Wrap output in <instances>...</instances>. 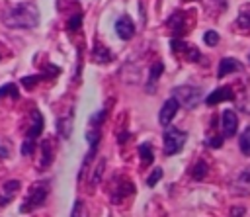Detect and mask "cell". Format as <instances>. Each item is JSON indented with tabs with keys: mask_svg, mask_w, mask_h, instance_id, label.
Returning a JSON list of instances; mask_svg holds the SVG:
<instances>
[{
	"mask_svg": "<svg viewBox=\"0 0 250 217\" xmlns=\"http://www.w3.org/2000/svg\"><path fill=\"white\" fill-rule=\"evenodd\" d=\"M234 192H236V194H244V195L250 194V166L244 168V170L236 176V180H234Z\"/></svg>",
	"mask_w": 250,
	"mask_h": 217,
	"instance_id": "15",
	"label": "cell"
},
{
	"mask_svg": "<svg viewBox=\"0 0 250 217\" xmlns=\"http://www.w3.org/2000/svg\"><path fill=\"white\" fill-rule=\"evenodd\" d=\"M168 27L172 29V33L178 37H182L186 31H188V23H186V16H184V12H176V14H172V18L168 20Z\"/></svg>",
	"mask_w": 250,
	"mask_h": 217,
	"instance_id": "11",
	"label": "cell"
},
{
	"mask_svg": "<svg viewBox=\"0 0 250 217\" xmlns=\"http://www.w3.org/2000/svg\"><path fill=\"white\" fill-rule=\"evenodd\" d=\"M174 98L178 100L180 106L191 109L201 102V90L193 88V86H178V88H174Z\"/></svg>",
	"mask_w": 250,
	"mask_h": 217,
	"instance_id": "5",
	"label": "cell"
},
{
	"mask_svg": "<svg viewBox=\"0 0 250 217\" xmlns=\"http://www.w3.org/2000/svg\"><path fill=\"white\" fill-rule=\"evenodd\" d=\"M47 194H49V184H47V182H35V184L29 188V192H27V195H25V199H23L20 211H21V213H29V211L37 209L39 205L45 203Z\"/></svg>",
	"mask_w": 250,
	"mask_h": 217,
	"instance_id": "2",
	"label": "cell"
},
{
	"mask_svg": "<svg viewBox=\"0 0 250 217\" xmlns=\"http://www.w3.org/2000/svg\"><path fill=\"white\" fill-rule=\"evenodd\" d=\"M104 160H100L98 162V168H96V172H94V184H98L100 182V176H102V172H104Z\"/></svg>",
	"mask_w": 250,
	"mask_h": 217,
	"instance_id": "29",
	"label": "cell"
},
{
	"mask_svg": "<svg viewBox=\"0 0 250 217\" xmlns=\"http://www.w3.org/2000/svg\"><path fill=\"white\" fill-rule=\"evenodd\" d=\"M207 145H211V147H221V145H223V139H221V137H211V139L207 141Z\"/></svg>",
	"mask_w": 250,
	"mask_h": 217,
	"instance_id": "30",
	"label": "cell"
},
{
	"mask_svg": "<svg viewBox=\"0 0 250 217\" xmlns=\"http://www.w3.org/2000/svg\"><path fill=\"white\" fill-rule=\"evenodd\" d=\"M80 23H82V16H80V14H74V16L68 20L66 27H68L70 31H76V29H80Z\"/></svg>",
	"mask_w": 250,
	"mask_h": 217,
	"instance_id": "24",
	"label": "cell"
},
{
	"mask_svg": "<svg viewBox=\"0 0 250 217\" xmlns=\"http://www.w3.org/2000/svg\"><path fill=\"white\" fill-rule=\"evenodd\" d=\"M133 184L129 182V180H125V178H117V186H113V190H111V201L113 203H119L123 197H127L129 194H133Z\"/></svg>",
	"mask_w": 250,
	"mask_h": 217,
	"instance_id": "9",
	"label": "cell"
},
{
	"mask_svg": "<svg viewBox=\"0 0 250 217\" xmlns=\"http://www.w3.org/2000/svg\"><path fill=\"white\" fill-rule=\"evenodd\" d=\"M160 178H162V170H160V168H154V170H152V174L146 178V186H154Z\"/></svg>",
	"mask_w": 250,
	"mask_h": 217,
	"instance_id": "27",
	"label": "cell"
},
{
	"mask_svg": "<svg viewBox=\"0 0 250 217\" xmlns=\"http://www.w3.org/2000/svg\"><path fill=\"white\" fill-rule=\"evenodd\" d=\"M2 23L12 29H31L39 23V8L33 2L8 6L2 10Z\"/></svg>",
	"mask_w": 250,
	"mask_h": 217,
	"instance_id": "1",
	"label": "cell"
},
{
	"mask_svg": "<svg viewBox=\"0 0 250 217\" xmlns=\"http://www.w3.org/2000/svg\"><path fill=\"white\" fill-rule=\"evenodd\" d=\"M115 33L119 39H131L135 35V25H133V20L129 16H121L117 22H115Z\"/></svg>",
	"mask_w": 250,
	"mask_h": 217,
	"instance_id": "8",
	"label": "cell"
},
{
	"mask_svg": "<svg viewBox=\"0 0 250 217\" xmlns=\"http://www.w3.org/2000/svg\"><path fill=\"white\" fill-rule=\"evenodd\" d=\"M186 131H180V129H174V127H170L166 133H164V141H162V145H164V154L166 156H172V154H176L178 151H182V147L186 145Z\"/></svg>",
	"mask_w": 250,
	"mask_h": 217,
	"instance_id": "4",
	"label": "cell"
},
{
	"mask_svg": "<svg viewBox=\"0 0 250 217\" xmlns=\"http://www.w3.org/2000/svg\"><path fill=\"white\" fill-rule=\"evenodd\" d=\"M238 147H240L242 154L250 156V127H246V129L242 131V135H240V139H238Z\"/></svg>",
	"mask_w": 250,
	"mask_h": 217,
	"instance_id": "18",
	"label": "cell"
},
{
	"mask_svg": "<svg viewBox=\"0 0 250 217\" xmlns=\"http://www.w3.org/2000/svg\"><path fill=\"white\" fill-rule=\"evenodd\" d=\"M227 100H234V92H232L230 88H227V86L217 88L215 92H211V94L205 98L207 106H215V104H219V102H227Z\"/></svg>",
	"mask_w": 250,
	"mask_h": 217,
	"instance_id": "12",
	"label": "cell"
},
{
	"mask_svg": "<svg viewBox=\"0 0 250 217\" xmlns=\"http://www.w3.org/2000/svg\"><path fill=\"white\" fill-rule=\"evenodd\" d=\"M203 41H205L207 45H217V43H219V33L211 29V31H207V33L203 35Z\"/></svg>",
	"mask_w": 250,
	"mask_h": 217,
	"instance_id": "25",
	"label": "cell"
},
{
	"mask_svg": "<svg viewBox=\"0 0 250 217\" xmlns=\"http://www.w3.org/2000/svg\"><path fill=\"white\" fill-rule=\"evenodd\" d=\"M139 154H141L143 164H150V162L154 160V156H152V147H150L148 143H143V145L139 147Z\"/></svg>",
	"mask_w": 250,
	"mask_h": 217,
	"instance_id": "19",
	"label": "cell"
},
{
	"mask_svg": "<svg viewBox=\"0 0 250 217\" xmlns=\"http://www.w3.org/2000/svg\"><path fill=\"white\" fill-rule=\"evenodd\" d=\"M236 23H238L242 29H248V27H250V14H248V12H240Z\"/></svg>",
	"mask_w": 250,
	"mask_h": 217,
	"instance_id": "26",
	"label": "cell"
},
{
	"mask_svg": "<svg viewBox=\"0 0 250 217\" xmlns=\"http://www.w3.org/2000/svg\"><path fill=\"white\" fill-rule=\"evenodd\" d=\"M6 96H12V98H18L20 96L16 84H6V86L0 88V98H6Z\"/></svg>",
	"mask_w": 250,
	"mask_h": 217,
	"instance_id": "23",
	"label": "cell"
},
{
	"mask_svg": "<svg viewBox=\"0 0 250 217\" xmlns=\"http://www.w3.org/2000/svg\"><path fill=\"white\" fill-rule=\"evenodd\" d=\"M244 215V207H232L230 209V217H242Z\"/></svg>",
	"mask_w": 250,
	"mask_h": 217,
	"instance_id": "31",
	"label": "cell"
},
{
	"mask_svg": "<svg viewBox=\"0 0 250 217\" xmlns=\"http://www.w3.org/2000/svg\"><path fill=\"white\" fill-rule=\"evenodd\" d=\"M57 131L62 139H68L70 133H72V119L70 117H61L59 123H57Z\"/></svg>",
	"mask_w": 250,
	"mask_h": 217,
	"instance_id": "17",
	"label": "cell"
},
{
	"mask_svg": "<svg viewBox=\"0 0 250 217\" xmlns=\"http://www.w3.org/2000/svg\"><path fill=\"white\" fill-rule=\"evenodd\" d=\"M18 192H20V182L18 180H8L6 184H2V188H0V205H8Z\"/></svg>",
	"mask_w": 250,
	"mask_h": 217,
	"instance_id": "10",
	"label": "cell"
},
{
	"mask_svg": "<svg viewBox=\"0 0 250 217\" xmlns=\"http://www.w3.org/2000/svg\"><path fill=\"white\" fill-rule=\"evenodd\" d=\"M178 108H180V104H178V100H176L174 96L168 98V100L162 104V108H160V115H158V121H160L162 127H168V125H170V121H172L174 115L178 113Z\"/></svg>",
	"mask_w": 250,
	"mask_h": 217,
	"instance_id": "6",
	"label": "cell"
},
{
	"mask_svg": "<svg viewBox=\"0 0 250 217\" xmlns=\"http://www.w3.org/2000/svg\"><path fill=\"white\" fill-rule=\"evenodd\" d=\"M164 70V65L162 63H154L152 65V68H150V74H148V80H150V86H148V92H152V88H154V82L158 80V76H160V72Z\"/></svg>",
	"mask_w": 250,
	"mask_h": 217,
	"instance_id": "20",
	"label": "cell"
},
{
	"mask_svg": "<svg viewBox=\"0 0 250 217\" xmlns=\"http://www.w3.org/2000/svg\"><path fill=\"white\" fill-rule=\"evenodd\" d=\"M41 131H43V115H41L37 109H33V111H31V125H29L27 137H25V141H23V145H21V154L29 156V154L33 152V149H35V139L39 137Z\"/></svg>",
	"mask_w": 250,
	"mask_h": 217,
	"instance_id": "3",
	"label": "cell"
},
{
	"mask_svg": "<svg viewBox=\"0 0 250 217\" xmlns=\"http://www.w3.org/2000/svg\"><path fill=\"white\" fill-rule=\"evenodd\" d=\"M92 61L94 63H109L111 61V53H109V49L105 47V45H96L94 47V51H92Z\"/></svg>",
	"mask_w": 250,
	"mask_h": 217,
	"instance_id": "16",
	"label": "cell"
},
{
	"mask_svg": "<svg viewBox=\"0 0 250 217\" xmlns=\"http://www.w3.org/2000/svg\"><path fill=\"white\" fill-rule=\"evenodd\" d=\"M238 70H242V65L232 57H225L219 63V72L217 74H219V78H223V76H229L230 72H238Z\"/></svg>",
	"mask_w": 250,
	"mask_h": 217,
	"instance_id": "13",
	"label": "cell"
},
{
	"mask_svg": "<svg viewBox=\"0 0 250 217\" xmlns=\"http://www.w3.org/2000/svg\"><path fill=\"white\" fill-rule=\"evenodd\" d=\"M39 151H41V158H39V168H47L51 162H53V143L51 139H43L41 145H39Z\"/></svg>",
	"mask_w": 250,
	"mask_h": 217,
	"instance_id": "14",
	"label": "cell"
},
{
	"mask_svg": "<svg viewBox=\"0 0 250 217\" xmlns=\"http://www.w3.org/2000/svg\"><path fill=\"white\" fill-rule=\"evenodd\" d=\"M221 129H223V135L225 137H232L238 129V117L232 109H225L221 113Z\"/></svg>",
	"mask_w": 250,
	"mask_h": 217,
	"instance_id": "7",
	"label": "cell"
},
{
	"mask_svg": "<svg viewBox=\"0 0 250 217\" xmlns=\"http://www.w3.org/2000/svg\"><path fill=\"white\" fill-rule=\"evenodd\" d=\"M8 156H10V145L0 139V158H8Z\"/></svg>",
	"mask_w": 250,
	"mask_h": 217,
	"instance_id": "28",
	"label": "cell"
},
{
	"mask_svg": "<svg viewBox=\"0 0 250 217\" xmlns=\"http://www.w3.org/2000/svg\"><path fill=\"white\" fill-rule=\"evenodd\" d=\"M191 176H193L195 180L205 178V176H207V164H205L203 160H197V164L191 168Z\"/></svg>",
	"mask_w": 250,
	"mask_h": 217,
	"instance_id": "22",
	"label": "cell"
},
{
	"mask_svg": "<svg viewBox=\"0 0 250 217\" xmlns=\"http://www.w3.org/2000/svg\"><path fill=\"white\" fill-rule=\"evenodd\" d=\"M70 217H88V207L82 199H76L74 205H72V211H70Z\"/></svg>",
	"mask_w": 250,
	"mask_h": 217,
	"instance_id": "21",
	"label": "cell"
}]
</instances>
